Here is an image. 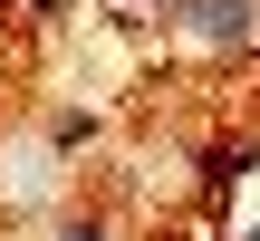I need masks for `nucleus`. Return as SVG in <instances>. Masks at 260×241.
<instances>
[{
	"mask_svg": "<svg viewBox=\"0 0 260 241\" xmlns=\"http://www.w3.org/2000/svg\"><path fill=\"white\" fill-rule=\"evenodd\" d=\"M174 10H183V29L212 39V48H251V29H260L251 0H174Z\"/></svg>",
	"mask_w": 260,
	"mask_h": 241,
	"instance_id": "obj_1",
	"label": "nucleus"
},
{
	"mask_svg": "<svg viewBox=\"0 0 260 241\" xmlns=\"http://www.w3.org/2000/svg\"><path fill=\"white\" fill-rule=\"evenodd\" d=\"M251 164H260V145H212V155H203V184L232 193V174H251Z\"/></svg>",
	"mask_w": 260,
	"mask_h": 241,
	"instance_id": "obj_2",
	"label": "nucleus"
},
{
	"mask_svg": "<svg viewBox=\"0 0 260 241\" xmlns=\"http://www.w3.org/2000/svg\"><path fill=\"white\" fill-rule=\"evenodd\" d=\"M58 241H116V232H106V222H68Z\"/></svg>",
	"mask_w": 260,
	"mask_h": 241,
	"instance_id": "obj_3",
	"label": "nucleus"
},
{
	"mask_svg": "<svg viewBox=\"0 0 260 241\" xmlns=\"http://www.w3.org/2000/svg\"><path fill=\"white\" fill-rule=\"evenodd\" d=\"M241 241H260V232H241Z\"/></svg>",
	"mask_w": 260,
	"mask_h": 241,
	"instance_id": "obj_4",
	"label": "nucleus"
}]
</instances>
